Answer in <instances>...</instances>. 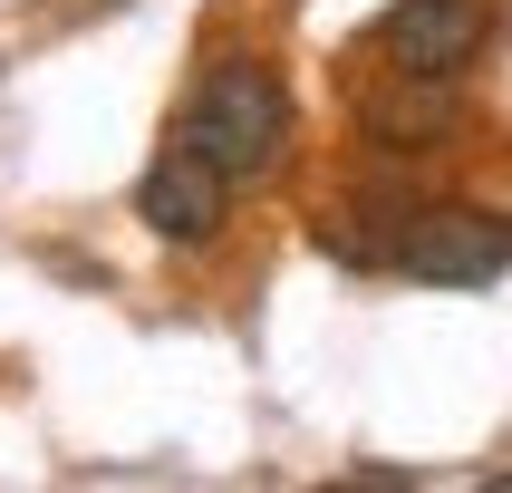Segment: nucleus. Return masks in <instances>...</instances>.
I'll return each instance as SVG.
<instances>
[{
  "instance_id": "2",
  "label": "nucleus",
  "mask_w": 512,
  "mask_h": 493,
  "mask_svg": "<svg viewBox=\"0 0 512 493\" xmlns=\"http://www.w3.org/2000/svg\"><path fill=\"white\" fill-rule=\"evenodd\" d=\"M397 271L426 281V290H493L512 271V213H484V203H416Z\"/></svg>"
},
{
  "instance_id": "1",
  "label": "nucleus",
  "mask_w": 512,
  "mask_h": 493,
  "mask_svg": "<svg viewBox=\"0 0 512 493\" xmlns=\"http://www.w3.org/2000/svg\"><path fill=\"white\" fill-rule=\"evenodd\" d=\"M184 145H203L232 184H261L281 174V145H290V87L261 68V58H223L213 78L194 87L184 107Z\"/></svg>"
},
{
  "instance_id": "4",
  "label": "nucleus",
  "mask_w": 512,
  "mask_h": 493,
  "mask_svg": "<svg viewBox=\"0 0 512 493\" xmlns=\"http://www.w3.org/2000/svg\"><path fill=\"white\" fill-rule=\"evenodd\" d=\"M223 203H232V174L213 165L203 145H184V136H174L165 155L145 165V184H136V213L165 232V242H213V232H223Z\"/></svg>"
},
{
  "instance_id": "5",
  "label": "nucleus",
  "mask_w": 512,
  "mask_h": 493,
  "mask_svg": "<svg viewBox=\"0 0 512 493\" xmlns=\"http://www.w3.org/2000/svg\"><path fill=\"white\" fill-rule=\"evenodd\" d=\"M368 136L397 145V155H416V145H435L445 126H455V78H435V68H387V78L368 87Z\"/></svg>"
},
{
  "instance_id": "3",
  "label": "nucleus",
  "mask_w": 512,
  "mask_h": 493,
  "mask_svg": "<svg viewBox=\"0 0 512 493\" xmlns=\"http://www.w3.org/2000/svg\"><path fill=\"white\" fill-rule=\"evenodd\" d=\"M484 39H493L484 0H397V10L377 20V58H387V68H435V78H464Z\"/></svg>"
}]
</instances>
